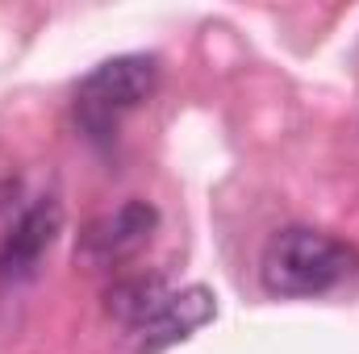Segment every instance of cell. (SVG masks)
Wrapping results in <instances>:
<instances>
[{"instance_id": "cell-1", "label": "cell", "mask_w": 359, "mask_h": 354, "mask_svg": "<svg viewBox=\"0 0 359 354\" xmlns=\"http://www.w3.org/2000/svg\"><path fill=\"white\" fill-rule=\"evenodd\" d=\"M359 271V250L343 238L313 229V225H288L271 234L259 259V279L280 300H309L326 296L339 283H347Z\"/></svg>"}, {"instance_id": "cell-2", "label": "cell", "mask_w": 359, "mask_h": 354, "mask_svg": "<svg viewBox=\"0 0 359 354\" xmlns=\"http://www.w3.org/2000/svg\"><path fill=\"white\" fill-rule=\"evenodd\" d=\"M155 225H159L155 204H147V200H126L121 208L96 217L88 229H84L80 255H84L92 267H117V263H126V259H134V255L151 242Z\"/></svg>"}, {"instance_id": "cell-3", "label": "cell", "mask_w": 359, "mask_h": 354, "mask_svg": "<svg viewBox=\"0 0 359 354\" xmlns=\"http://www.w3.org/2000/svg\"><path fill=\"white\" fill-rule=\"evenodd\" d=\"M159 84V63L151 55H117L104 59L96 71L84 76L80 84V100L88 113H126L134 104H142Z\"/></svg>"}, {"instance_id": "cell-4", "label": "cell", "mask_w": 359, "mask_h": 354, "mask_svg": "<svg viewBox=\"0 0 359 354\" xmlns=\"http://www.w3.org/2000/svg\"><path fill=\"white\" fill-rule=\"evenodd\" d=\"M63 229V204L55 196H38L25 204V213L17 217V225L8 229L4 246H0V283H21L29 279L38 263L46 259V250L55 246Z\"/></svg>"}, {"instance_id": "cell-5", "label": "cell", "mask_w": 359, "mask_h": 354, "mask_svg": "<svg viewBox=\"0 0 359 354\" xmlns=\"http://www.w3.org/2000/svg\"><path fill=\"white\" fill-rule=\"evenodd\" d=\"M213 317V292L209 288H184V292H172L168 304L142 325V338L147 346H168L176 338H188L192 330H201L205 321Z\"/></svg>"}, {"instance_id": "cell-6", "label": "cell", "mask_w": 359, "mask_h": 354, "mask_svg": "<svg viewBox=\"0 0 359 354\" xmlns=\"http://www.w3.org/2000/svg\"><path fill=\"white\" fill-rule=\"evenodd\" d=\"M168 283L159 279V275H134V279H117L113 288H109V313L121 321V325H130V330H142L163 304H168Z\"/></svg>"}, {"instance_id": "cell-7", "label": "cell", "mask_w": 359, "mask_h": 354, "mask_svg": "<svg viewBox=\"0 0 359 354\" xmlns=\"http://www.w3.org/2000/svg\"><path fill=\"white\" fill-rule=\"evenodd\" d=\"M25 204H29V200H21V183H17V179L0 183V246H4V238H8V229L17 225V217L25 213Z\"/></svg>"}]
</instances>
